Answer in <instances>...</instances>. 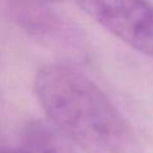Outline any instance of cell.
I'll list each match as a JSON object with an SVG mask.
<instances>
[{
	"label": "cell",
	"mask_w": 153,
	"mask_h": 153,
	"mask_svg": "<svg viewBox=\"0 0 153 153\" xmlns=\"http://www.w3.org/2000/svg\"><path fill=\"white\" fill-rule=\"evenodd\" d=\"M34 93L47 121L86 153H122L130 130L106 93L75 67L48 63L34 78Z\"/></svg>",
	"instance_id": "obj_1"
},
{
	"label": "cell",
	"mask_w": 153,
	"mask_h": 153,
	"mask_svg": "<svg viewBox=\"0 0 153 153\" xmlns=\"http://www.w3.org/2000/svg\"><path fill=\"white\" fill-rule=\"evenodd\" d=\"M103 30L153 59V4L149 0H73Z\"/></svg>",
	"instance_id": "obj_2"
},
{
	"label": "cell",
	"mask_w": 153,
	"mask_h": 153,
	"mask_svg": "<svg viewBox=\"0 0 153 153\" xmlns=\"http://www.w3.org/2000/svg\"><path fill=\"white\" fill-rule=\"evenodd\" d=\"M20 153H75L74 145L50 122L30 121L22 134Z\"/></svg>",
	"instance_id": "obj_3"
},
{
	"label": "cell",
	"mask_w": 153,
	"mask_h": 153,
	"mask_svg": "<svg viewBox=\"0 0 153 153\" xmlns=\"http://www.w3.org/2000/svg\"><path fill=\"white\" fill-rule=\"evenodd\" d=\"M0 153H20V151H13V149L3 148V149H0Z\"/></svg>",
	"instance_id": "obj_4"
},
{
	"label": "cell",
	"mask_w": 153,
	"mask_h": 153,
	"mask_svg": "<svg viewBox=\"0 0 153 153\" xmlns=\"http://www.w3.org/2000/svg\"><path fill=\"white\" fill-rule=\"evenodd\" d=\"M35 1H42V3H56L61 0H35Z\"/></svg>",
	"instance_id": "obj_5"
}]
</instances>
